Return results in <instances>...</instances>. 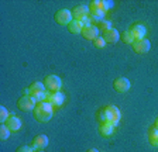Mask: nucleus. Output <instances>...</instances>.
I'll return each instance as SVG.
<instances>
[{
    "mask_svg": "<svg viewBox=\"0 0 158 152\" xmlns=\"http://www.w3.org/2000/svg\"><path fill=\"white\" fill-rule=\"evenodd\" d=\"M52 114H54V107L48 102L37 103L35 109L33 110V116L38 122L49 121V120L52 118Z\"/></svg>",
    "mask_w": 158,
    "mask_h": 152,
    "instance_id": "nucleus-1",
    "label": "nucleus"
},
{
    "mask_svg": "<svg viewBox=\"0 0 158 152\" xmlns=\"http://www.w3.org/2000/svg\"><path fill=\"white\" fill-rule=\"evenodd\" d=\"M120 117H122L120 110H118L116 106H107L102 111L103 122H109V124H112V126H114V127L120 122Z\"/></svg>",
    "mask_w": 158,
    "mask_h": 152,
    "instance_id": "nucleus-2",
    "label": "nucleus"
},
{
    "mask_svg": "<svg viewBox=\"0 0 158 152\" xmlns=\"http://www.w3.org/2000/svg\"><path fill=\"white\" fill-rule=\"evenodd\" d=\"M89 10H90V18H92L93 21L99 23V21L105 20L106 11L100 7V2H99V0H93V2L89 3Z\"/></svg>",
    "mask_w": 158,
    "mask_h": 152,
    "instance_id": "nucleus-3",
    "label": "nucleus"
},
{
    "mask_svg": "<svg viewBox=\"0 0 158 152\" xmlns=\"http://www.w3.org/2000/svg\"><path fill=\"white\" fill-rule=\"evenodd\" d=\"M44 86L48 92H59L61 86H62V80L59 79L56 75H48L44 79Z\"/></svg>",
    "mask_w": 158,
    "mask_h": 152,
    "instance_id": "nucleus-4",
    "label": "nucleus"
},
{
    "mask_svg": "<svg viewBox=\"0 0 158 152\" xmlns=\"http://www.w3.org/2000/svg\"><path fill=\"white\" fill-rule=\"evenodd\" d=\"M54 20H55V23L59 24V26H68V24L73 20L72 11H69L68 9H61V10H58L55 13Z\"/></svg>",
    "mask_w": 158,
    "mask_h": 152,
    "instance_id": "nucleus-5",
    "label": "nucleus"
},
{
    "mask_svg": "<svg viewBox=\"0 0 158 152\" xmlns=\"http://www.w3.org/2000/svg\"><path fill=\"white\" fill-rule=\"evenodd\" d=\"M37 106V102L33 96H21L17 100V107L21 111H33Z\"/></svg>",
    "mask_w": 158,
    "mask_h": 152,
    "instance_id": "nucleus-6",
    "label": "nucleus"
},
{
    "mask_svg": "<svg viewBox=\"0 0 158 152\" xmlns=\"http://www.w3.org/2000/svg\"><path fill=\"white\" fill-rule=\"evenodd\" d=\"M45 102H48L52 107H59V106H62L64 102H65V94H64L61 90H59V92L47 93V100Z\"/></svg>",
    "mask_w": 158,
    "mask_h": 152,
    "instance_id": "nucleus-7",
    "label": "nucleus"
},
{
    "mask_svg": "<svg viewBox=\"0 0 158 152\" xmlns=\"http://www.w3.org/2000/svg\"><path fill=\"white\" fill-rule=\"evenodd\" d=\"M131 46L135 54H147L148 51L151 50V42L148 40H145V38H143V40H135L131 44Z\"/></svg>",
    "mask_w": 158,
    "mask_h": 152,
    "instance_id": "nucleus-8",
    "label": "nucleus"
},
{
    "mask_svg": "<svg viewBox=\"0 0 158 152\" xmlns=\"http://www.w3.org/2000/svg\"><path fill=\"white\" fill-rule=\"evenodd\" d=\"M99 34H100V30L98 28V26H88V27H83L82 30V37L85 40H89V41H95L96 38H99Z\"/></svg>",
    "mask_w": 158,
    "mask_h": 152,
    "instance_id": "nucleus-9",
    "label": "nucleus"
},
{
    "mask_svg": "<svg viewBox=\"0 0 158 152\" xmlns=\"http://www.w3.org/2000/svg\"><path fill=\"white\" fill-rule=\"evenodd\" d=\"M130 80L127 78H117V79L113 82V89L118 93H126L128 89H130Z\"/></svg>",
    "mask_w": 158,
    "mask_h": 152,
    "instance_id": "nucleus-10",
    "label": "nucleus"
},
{
    "mask_svg": "<svg viewBox=\"0 0 158 152\" xmlns=\"http://www.w3.org/2000/svg\"><path fill=\"white\" fill-rule=\"evenodd\" d=\"M89 14H90V10H89V7H88V6H76L75 9L72 10V17H73V20L82 21L83 18L89 17Z\"/></svg>",
    "mask_w": 158,
    "mask_h": 152,
    "instance_id": "nucleus-11",
    "label": "nucleus"
},
{
    "mask_svg": "<svg viewBox=\"0 0 158 152\" xmlns=\"http://www.w3.org/2000/svg\"><path fill=\"white\" fill-rule=\"evenodd\" d=\"M48 142H49L48 137L41 134V135L34 137L33 142H31V148H33L34 151H41L43 148H45V146L48 145Z\"/></svg>",
    "mask_w": 158,
    "mask_h": 152,
    "instance_id": "nucleus-12",
    "label": "nucleus"
},
{
    "mask_svg": "<svg viewBox=\"0 0 158 152\" xmlns=\"http://www.w3.org/2000/svg\"><path fill=\"white\" fill-rule=\"evenodd\" d=\"M103 40L106 41V44H116L118 40H120V34L116 28H110V30L105 31L103 33Z\"/></svg>",
    "mask_w": 158,
    "mask_h": 152,
    "instance_id": "nucleus-13",
    "label": "nucleus"
},
{
    "mask_svg": "<svg viewBox=\"0 0 158 152\" xmlns=\"http://www.w3.org/2000/svg\"><path fill=\"white\" fill-rule=\"evenodd\" d=\"M4 126H6L10 131L17 132L20 128H21V120L16 116H10L9 118H7V121L4 122Z\"/></svg>",
    "mask_w": 158,
    "mask_h": 152,
    "instance_id": "nucleus-14",
    "label": "nucleus"
},
{
    "mask_svg": "<svg viewBox=\"0 0 158 152\" xmlns=\"http://www.w3.org/2000/svg\"><path fill=\"white\" fill-rule=\"evenodd\" d=\"M130 31H131L134 40H143L145 37V34H147V28H145L143 24H134V26L130 28Z\"/></svg>",
    "mask_w": 158,
    "mask_h": 152,
    "instance_id": "nucleus-15",
    "label": "nucleus"
},
{
    "mask_svg": "<svg viewBox=\"0 0 158 152\" xmlns=\"http://www.w3.org/2000/svg\"><path fill=\"white\" fill-rule=\"evenodd\" d=\"M47 89L44 86V83L41 82H34L31 86L27 89L26 93H28V96H34V94H38V93H45Z\"/></svg>",
    "mask_w": 158,
    "mask_h": 152,
    "instance_id": "nucleus-16",
    "label": "nucleus"
},
{
    "mask_svg": "<svg viewBox=\"0 0 158 152\" xmlns=\"http://www.w3.org/2000/svg\"><path fill=\"white\" fill-rule=\"evenodd\" d=\"M68 30H69V33H72V34H82V30H83L82 21L72 20L68 24Z\"/></svg>",
    "mask_w": 158,
    "mask_h": 152,
    "instance_id": "nucleus-17",
    "label": "nucleus"
},
{
    "mask_svg": "<svg viewBox=\"0 0 158 152\" xmlns=\"http://www.w3.org/2000/svg\"><path fill=\"white\" fill-rule=\"evenodd\" d=\"M114 126H112V124H109V122H103L102 126H100V128H99V132H100V135L102 137H110L113 135V132H114Z\"/></svg>",
    "mask_w": 158,
    "mask_h": 152,
    "instance_id": "nucleus-18",
    "label": "nucleus"
},
{
    "mask_svg": "<svg viewBox=\"0 0 158 152\" xmlns=\"http://www.w3.org/2000/svg\"><path fill=\"white\" fill-rule=\"evenodd\" d=\"M148 142L152 146H158V128L157 127H154L152 130L148 131Z\"/></svg>",
    "mask_w": 158,
    "mask_h": 152,
    "instance_id": "nucleus-19",
    "label": "nucleus"
},
{
    "mask_svg": "<svg viewBox=\"0 0 158 152\" xmlns=\"http://www.w3.org/2000/svg\"><path fill=\"white\" fill-rule=\"evenodd\" d=\"M122 40H123V42L124 44H133L134 42V37H133V34H131V31L130 30H127V31H124L123 33V35H122Z\"/></svg>",
    "mask_w": 158,
    "mask_h": 152,
    "instance_id": "nucleus-20",
    "label": "nucleus"
},
{
    "mask_svg": "<svg viewBox=\"0 0 158 152\" xmlns=\"http://www.w3.org/2000/svg\"><path fill=\"white\" fill-rule=\"evenodd\" d=\"M98 28H99V30H102L103 33H105V31L110 30V28H113V27H112V23L105 18V20H102V21H99V23H98Z\"/></svg>",
    "mask_w": 158,
    "mask_h": 152,
    "instance_id": "nucleus-21",
    "label": "nucleus"
},
{
    "mask_svg": "<svg viewBox=\"0 0 158 152\" xmlns=\"http://www.w3.org/2000/svg\"><path fill=\"white\" fill-rule=\"evenodd\" d=\"M10 132L11 131H10L4 124H2V126H0V139H2V141H6V139L10 137Z\"/></svg>",
    "mask_w": 158,
    "mask_h": 152,
    "instance_id": "nucleus-22",
    "label": "nucleus"
},
{
    "mask_svg": "<svg viewBox=\"0 0 158 152\" xmlns=\"http://www.w3.org/2000/svg\"><path fill=\"white\" fill-rule=\"evenodd\" d=\"M100 2V7H102L105 11L110 10L113 6H114V2H112V0H99Z\"/></svg>",
    "mask_w": 158,
    "mask_h": 152,
    "instance_id": "nucleus-23",
    "label": "nucleus"
},
{
    "mask_svg": "<svg viewBox=\"0 0 158 152\" xmlns=\"http://www.w3.org/2000/svg\"><path fill=\"white\" fill-rule=\"evenodd\" d=\"M9 117H10V114H9V111H7V109L4 106H2V107H0V121L6 122Z\"/></svg>",
    "mask_w": 158,
    "mask_h": 152,
    "instance_id": "nucleus-24",
    "label": "nucleus"
},
{
    "mask_svg": "<svg viewBox=\"0 0 158 152\" xmlns=\"http://www.w3.org/2000/svg\"><path fill=\"white\" fill-rule=\"evenodd\" d=\"M93 42H95V46H96V48H103V46L106 45V41L103 40V37H99V38H96Z\"/></svg>",
    "mask_w": 158,
    "mask_h": 152,
    "instance_id": "nucleus-25",
    "label": "nucleus"
},
{
    "mask_svg": "<svg viewBox=\"0 0 158 152\" xmlns=\"http://www.w3.org/2000/svg\"><path fill=\"white\" fill-rule=\"evenodd\" d=\"M16 152H34V149L30 145H21L16 149Z\"/></svg>",
    "mask_w": 158,
    "mask_h": 152,
    "instance_id": "nucleus-26",
    "label": "nucleus"
},
{
    "mask_svg": "<svg viewBox=\"0 0 158 152\" xmlns=\"http://www.w3.org/2000/svg\"><path fill=\"white\" fill-rule=\"evenodd\" d=\"M92 18H90V16L89 17H86V18H83L82 20V24H83V27H88V26H92Z\"/></svg>",
    "mask_w": 158,
    "mask_h": 152,
    "instance_id": "nucleus-27",
    "label": "nucleus"
},
{
    "mask_svg": "<svg viewBox=\"0 0 158 152\" xmlns=\"http://www.w3.org/2000/svg\"><path fill=\"white\" fill-rule=\"evenodd\" d=\"M86 152H99V151H98V149H96V148H90V149H88V151H86Z\"/></svg>",
    "mask_w": 158,
    "mask_h": 152,
    "instance_id": "nucleus-28",
    "label": "nucleus"
},
{
    "mask_svg": "<svg viewBox=\"0 0 158 152\" xmlns=\"http://www.w3.org/2000/svg\"><path fill=\"white\" fill-rule=\"evenodd\" d=\"M155 127L158 128V117H157V120H155Z\"/></svg>",
    "mask_w": 158,
    "mask_h": 152,
    "instance_id": "nucleus-29",
    "label": "nucleus"
},
{
    "mask_svg": "<svg viewBox=\"0 0 158 152\" xmlns=\"http://www.w3.org/2000/svg\"><path fill=\"white\" fill-rule=\"evenodd\" d=\"M34 152H44V151H34Z\"/></svg>",
    "mask_w": 158,
    "mask_h": 152,
    "instance_id": "nucleus-30",
    "label": "nucleus"
}]
</instances>
